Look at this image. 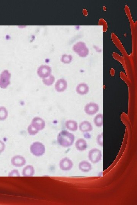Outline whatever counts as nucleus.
<instances>
[{"instance_id":"6e6552de","label":"nucleus","mask_w":137,"mask_h":205,"mask_svg":"<svg viewBox=\"0 0 137 205\" xmlns=\"http://www.w3.org/2000/svg\"><path fill=\"white\" fill-rule=\"evenodd\" d=\"M99 106L94 103H89L86 105L85 107V113L89 115H95L99 111Z\"/></svg>"},{"instance_id":"aec40b11","label":"nucleus","mask_w":137,"mask_h":205,"mask_svg":"<svg viewBox=\"0 0 137 205\" xmlns=\"http://www.w3.org/2000/svg\"><path fill=\"white\" fill-rule=\"evenodd\" d=\"M54 77L53 75H50L47 78L43 79V82L45 85L49 86L52 85L54 83Z\"/></svg>"},{"instance_id":"4468645a","label":"nucleus","mask_w":137,"mask_h":205,"mask_svg":"<svg viewBox=\"0 0 137 205\" xmlns=\"http://www.w3.org/2000/svg\"><path fill=\"white\" fill-rule=\"evenodd\" d=\"M79 129L81 131L83 132H89L93 130V127L89 122L85 121L81 123L79 125Z\"/></svg>"},{"instance_id":"9b49d317","label":"nucleus","mask_w":137,"mask_h":205,"mask_svg":"<svg viewBox=\"0 0 137 205\" xmlns=\"http://www.w3.org/2000/svg\"><path fill=\"white\" fill-rule=\"evenodd\" d=\"M67 87V83L64 79H61L56 82L55 88L58 92H61L66 90Z\"/></svg>"},{"instance_id":"393cba45","label":"nucleus","mask_w":137,"mask_h":205,"mask_svg":"<svg viewBox=\"0 0 137 205\" xmlns=\"http://www.w3.org/2000/svg\"><path fill=\"white\" fill-rule=\"evenodd\" d=\"M5 149V145L4 143L0 140V153L4 151Z\"/></svg>"},{"instance_id":"9d476101","label":"nucleus","mask_w":137,"mask_h":205,"mask_svg":"<svg viewBox=\"0 0 137 205\" xmlns=\"http://www.w3.org/2000/svg\"><path fill=\"white\" fill-rule=\"evenodd\" d=\"M12 165L16 167H22L26 164V159L21 156H16L11 159Z\"/></svg>"},{"instance_id":"f8f14e48","label":"nucleus","mask_w":137,"mask_h":205,"mask_svg":"<svg viewBox=\"0 0 137 205\" xmlns=\"http://www.w3.org/2000/svg\"><path fill=\"white\" fill-rule=\"evenodd\" d=\"M76 90L78 94L81 95H84L88 93L89 87L88 85L85 83H80L77 86Z\"/></svg>"},{"instance_id":"5701e85b","label":"nucleus","mask_w":137,"mask_h":205,"mask_svg":"<svg viewBox=\"0 0 137 205\" xmlns=\"http://www.w3.org/2000/svg\"><path fill=\"white\" fill-rule=\"evenodd\" d=\"M9 176H20V173L19 171L17 169H13L10 172V174L8 175Z\"/></svg>"},{"instance_id":"2eb2a0df","label":"nucleus","mask_w":137,"mask_h":205,"mask_svg":"<svg viewBox=\"0 0 137 205\" xmlns=\"http://www.w3.org/2000/svg\"><path fill=\"white\" fill-rule=\"evenodd\" d=\"M79 168L82 171L86 172L90 171L92 169V166L89 162L84 161L80 163Z\"/></svg>"},{"instance_id":"a211bd4d","label":"nucleus","mask_w":137,"mask_h":205,"mask_svg":"<svg viewBox=\"0 0 137 205\" xmlns=\"http://www.w3.org/2000/svg\"><path fill=\"white\" fill-rule=\"evenodd\" d=\"M94 123L96 127H101L103 125V115L101 114H98L95 117Z\"/></svg>"},{"instance_id":"20e7f679","label":"nucleus","mask_w":137,"mask_h":205,"mask_svg":"<svg viewBox=\"0 0 137 205\" xmlns=\"http://www.w3.org/2000/svg\"><path fill=\"white\" fill-rule=\"evenodd\" d=\"M11 74L8 70L3 71L0 75V87L6 89L10 84Z\"/></svg>"},{"instance_id":"f257e3e1","label":"nucleus","mask_w":137,"mask_h":205,"mask_svg":"<svg viewBox=\"0 0 137 205\" xmlns=\"http://www.w3.org/2000/svg\"><path fill=\"white\" fill-rule=\"evenodd\" d=\"M57 140L58 143L60 146L68 147L73 144L75 140V137L68 131L63 130L59 133Z\"/></svg>"},{"instance_id":"4be33fe9","label":"nucleus","mask_w":137,"mask_h":205,"mask_svg":"<svg viewBox=\"0 0 137 205\" xmlns=\"http://www.w3.org/2000/svg\"><path fill=\"white\" fill-rule=\"evenodd\" d=\"M38 131L37 129H36L33 126L31 125H29L28 128V132L30 135H34L38 134Z\"/></svg>"},{"instance_id":"ddd939ff","label":"nucleus","mask_w":137,"mask_h":205,"mask_svg":"<svg viewBox=\"0 0 137 205\" xmlns=\"http://www.w3.org/2000/svg\"><path fill=\"white\" fill-rule=\"evenodd\" d=\"M75 147L79 151H84L87 148L88 145L87 142L84 139H78L75 143Z\"/></svg>"},{"instance_id":"412c9836","label":"nucleus","mask_w":137,"mask_h":205,"mask_svg":"<svg viewBox=\"0 0 137 205\" xmlns=\"http://www.w3.org/2000/svg\"><path fill=\"white\" fill-rule=\"evenodd\" d=\"M73 56L70 55H67V54H64L61 57V62L64 63V64H70L73 60Z\"/></svg>"},{"instance_id":"f03ea898","label":"nucleus","mask_w":137,"mask_h":205,"mask_svg":"<svg viewBox=\"0 0 137 205\" xmlns=\"http://www.w3.org/2000/svg\"><path fill=\"white\" fill-rule=\"evenodd\" d=\"M73 50L80 57H87L89 54V49L83 42H78L75 44L73 47Z\"/></svg>"},{"instance_id":"0eeeda50","label":"nucleus","mask_w":137,"mask_h":205,"mask_svg":"<svg viewBox=\"0 0 137 205\" xmlns=\"http://www.w3.org/2000/svg\"><path fill=\"white\" fill-rule=\"evenodd\" d=\"M52 70L50 66H40L38 70V74L40 78L44 79L51 75Z\"/></svg>"},{"instance_id":"1a4fd4ad","label":"nucleus","mask_w":137,"mask_h":205,"mask_svg":"<svg viewBox=\"0 0 137 205\" xmlns=\"http://www.w3.org/2000/svg\"><path fill=\"white\" fill-rule=\"evenodd\" d=\"M31 124L38 131L43 129L45 125L44 120L38 117H34L32 121Z\"/></svg>"},{"instance_id":"7ed1b4c3","label":"nucleus","mask_w":137,"mask_h":205,"mask_svg":"<svg viewBox=\"0 0 137 205\" xmlns=\"http://www.w3.org/2000/svg\"><path fill=\"white\" fill-rule=\"evenodd\" d=\"M30 149L31 153L36 156H41L45 152L44 145L38 142L33 143L31 145Z\"/></svg>"},{"instance_id":"f3484780","label":"nucleus","mask_w":137,"mask_h":205,"mask_svg":"<svg viewBox=\"0 0 137 205\" xmlns=\"http://www.w3.org/2000/svg\"><path fill=\"white\" fill-rule=\"evenodd\" d=\"M65 125L67 128L71 131H76L78 129V124L74 120H67L66 122Z\"/></svg>"},{"instance_id":"423d86ee","label":"nucleus","mask_w":137,"mask_h":205,"mask_svg":"<svg viewBox=\"0 0 137 205\" xmlns=\"http://www.w3.org/2000/svg\"><path fill=\"white\" fill-rule=\"evenodd\" d=\"M73 162L67 158H65L61 159L59 162V167L63 171H69L73 168Z\"/></svg>"},{"instance_id":"dca6fc26","label":"nucleus","mask_w":137,"mask_h":205,"mask_svg":"<svg viewBox=\"0 0 137 205\" xmlns=\"http://www.w3.org/2000/svg\"><path fill=\"white\" fill-rule=\"evenodd\" d=\"M34 174V169L33 166L28 165L23 169L22 175L24 177L32 176Z\"/></svg>"},{"instance_id":"b1692460","label":"nucleus","mask_w":137,"mask_h":205,"mask_svg":"<svg viewBox=\"0 0 137 205\" xmlns=\"http://www.w3.org/2000/svg\"><path fill=\"white\" fill-rule=\"evenodd\" d=\"M97 142L98 144L100 146H103V134H99L98 136Z\"/></svg>"},{"instance_id":"39448f33","label":"nucleus","mask_w":137,"mask_h":205,"mask_svg":"<svg viewBox=\"0 0 137 205\" xmlns=\"http://www.w3.org/2000/svg\"><path fill=\"white\" fill-rule=\"evenodd\" d=\"M102 154L101 151L97 149H93L89 151V160L93 163L96 164L101 160Z\"/></svg>"},{"instance_id":"6ab92c4d","label":"nucleus","mask_w":137,"mask_h":205,"mask_svg":"<svg viewBox=\"0 0 137 205\" xmlns=\"http://www.w3.org/2000/svg\"><path fill=\"white\" fill-rule=\"evenodd\" d=\"M8 116V110L4 107H0V120H6Z\"/></svg>"}]
</instances>
